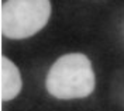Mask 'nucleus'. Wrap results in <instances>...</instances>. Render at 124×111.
I'll use <instances>...</instances> for the list:
<instances>
[{"mask_svg":"<svg viewBox=\"0 0 124 111\" xmlns=\"http://www.w3.org/2000/svg\"><path fill=\"white\" fill-rule=\"evenodd\" d=\"M46 90L59 100L83 98L93 93L96 77L90 59L83 54H66L55 61L46 75Z\"/></svg>","mask_w":124,"mask_h":111,"instance_id":"obj_1","label":"nucleus"},{"mask_svg":"<svg viewBox=\"0 0 124 111\" xmlns=\"http://www.w3.org/2000/svg\"><path fill=\"white\" fill-rule=\"evenodd\" d=\"M49 16V0H7L1 6V32L11 40L28 38L45 27Z\"/></svg>","mask_w":124,"mask_h":111,"instance_id":"obj_2","label":"nucleus"},{"mask_svg":"<svg viewBox=\"0 0 124 111\" xmlns=\"http://www.w3.org/2000/svg\"><path fill=\"white\" fill-rule=\"evenodd\" d=\"M21 75L7 56H1L0 59V97L3 101H10L16 98L21 91Z\"/></svg>","mask_w":124,"mask_h":111,"instance_id":"obj_3","label":"nucleus"}]
</instances>
